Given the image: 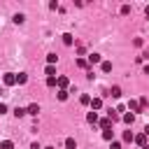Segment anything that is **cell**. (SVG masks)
Returning <instances> with one entry per match:
<instances>
[{
  "mask_svg": "<svg viewBox=\"0 0 149 149\" xmlns=\"http://www.w3.org/2000/svg\"><path fill=\"white\" fill-rule=\"evenodd\" d=\"M14 23H23V14H14Z\"/></svg>",
  "mask_w": 149,
  "mask_h": 149,
  "instance_id": "obj_26",
  "label": "cell"
},
{
  "mask_svg": "<svg viewBox=\"0 0 149 149\" xmlns=\"http://www.w3.org/2000/svg\"><path fill=\"white\" fill-rule=\"evenodd\" d=\"M142 149H149V144H147V147H142Z\"/></svg>",
  "mask_w": 149,
  "mask_h": 149,
  "instance_id": "obj_34",
  "label": "cell"
},
{
  "mask_svg": "<svg viewBox=\"0 0 149 149\" xmlns=\"http://www.w3.org/2000/svg\"><path fill=\"white\" fill-rule=\"evenodd\" d=\"M142 133H144V135H147V137H149V123H147V126H144V130H142Z\"/></svg>",
  "mask_w": 149,
  "mask_h": 149,
  "instance_id": "obj_30",
  "label": "cell"
},
{
  "mask_svg": "<svg viewBox=\"0 0 149 149\" xmlns=\"http://www.w3.org/2000/svg\"><path fill=\"white\" fill-rule=\"evenodd\" d=\"M65 149H77V142H74V137H68V140H65Z\"/></svg>",
  "mask_w": 149,
  "mask_h": 149,
  "instance_id": "obj_14",
  "label": "cell"
},
{
  "mask_svg": "<svg viewBox=\"0 0 149 149\" xmlns=\"http://www.w3.org/2000/svg\"><path fill=\"white\" fill-rule=\"evenodd\" d=\"M102 137H105V140H112V137H114V130H112V128H109V130H102Z\"/></svg>",
  "mask_w": 149,
  "mask_h": 149,
  "instance_id": "obj_20",
  "label": "cell"
},
{
  "mask_svg": "<svg viewBox=\"0 0 149 149\" xmlns=\"http://www.w3.org/2000/svg\"><path fill=\"white\" fill-rule=\"evenodd\" d=\"M44 149H54V147H44Z\"/></svg>",
  "mask_w": 149,
  "mask_h": 149,
  "instance_id": "obj_33",
  "label": "cell"
},
{
  "mask_svg": "<svg viewBox=\"0 0 149 149\" xmlns=\"http://www.w3.org/2000/svg\"><path fill=\"white\" fill-rule=\"evenodd\" d=\"M144 74H149V65H144Z\"/></svg>",
  "mask_w": 149,
  "mask_h": 149,
  "instance_id": "obj_31",
  "label": "cell"
},
{
  "mask_svg": "<svg viewBox=\"0 0 149 149\" xmlns=\"http://www.w3.org/2000/svg\"><path fill=\"white\" fill-rule=\"evenodd\" d=\"M2 149H14V142H12V140H5V142H2Z\"/></svg>",
  "mask_w": 149,
  "mask_h": 149,
  "instance_id": "obj_23",
  "label": "cell"
},
{
  "mask_svg": "<svg viewBox=\"0 0 149 149\" xmlns=\"http://www.w3.org/2000/svg\"><path fill=\"white\" fill-rule=\"evenodd\" d=\"M26 114H28V112H26L23 107H16V109H14V116H16V119H21V116H26Z\"/></svg>",
  "mask_w": 149,
  "mask_h": 149,
  "instance_id": "obj_17",
  "label": "cell"
},
{
  "mask_svg": "<svg viewBox=\"0 0 149 149\" xmlns=\"http://www.w3.org/2000/svg\"><path fill=\"white\" fill-rule=\"evenodd\" d=\"M5 112H7V105H5V102H0V114H5Z\"/></svg>",
  "mask_w": 149,
  "mask_h": 149,
  "instance_id": "obj_29",
  "label": "cell"
},
{
  "mask_svg": "<svg viewBox=\"0 0 149 149\" xmlns=\"http://www.w3.org/2000/svg\"><path fill=\"white\" fill-rule=\"evenodd\" d=\"M133 121H135V114H133V112H126V114H123V123H128V126H130Z\"/></svg>",
  "mask_w": 149,
  "mask_h": 149,
  "instance_id": "obj_10",
  "label": "cell"
},
{
  "mask_svg": "<svg viewBox=\"0 0 149 149\" xmlns=\"http://www.w3.org/2000/svg\"><path fill=\"white\" fill-rule=\"evenodd\" d=\"M26 112H28L30 116H37V112H40V105H37V102H33V105H28V107H26Z\"/></svg>",
  "mask_w": 149,
  "mask_h": 149,
  "instance_id": "obj_5",
  "label": "cell"
},
{
  "mask_svg": "<svg viewBox=\"0 0 149 149\" xmlns=\"http://www.w3.org/2000/svg\"><path fill=\"white\" fill-rule=\"evenodd\" d=\"M68 84H70V81H68V77H58V81H56L58 91H65V88H68Z\"/></svg>",
  "mask_w": 149,
  "mask_h": 149,
  "instance_id": "obj_4",
  "label": "cell"
},
{
  "mask_svg": "<svg viewBox=\"0 0 149 149\" xmlns=\"http://www.w3.org/2000/svg\"><path fill=\"white\" fill-rule=\"evenodd\" d=\"M44 74H47V77H56V68H54V65H47V68H44Z\"/></svg>",
  "mask_w": 149,
  "mask_h": 149,
  "instance_id": "obj_12",
  "label": "cell"
},
{
  "mask_svg": "<svg viewBox=\"0 0 149 149\" xmlns=\"http://www.w3.org/2000/svg\"><path fill=\"white\" fill-rule=\"evenodd\" d=\"M86 121H88V123H98V112H93V109H91V112L86 114Z\"/></svg>",
  "mask_w": 149,
  "mask_h": 149,
  "instance_id": "obj_7",
  "label": "cell"
},
{
  "mask_svg": "<svg viewBox=\"0 0 149 149\" xmlns=\"http://www.w3.org/2000/svg\"><path fill=\"white\" fill-rule=\"evenodd\" d=\"M56 81H58V77H47V86H56Z\"/></svg>",
  "mask_w": 149,
  "mask_h": 149,
  "instance_id": "obj_22",
  "label": "cell"
},
{
  "mask_svg": "<svg viewBox=\"0 0 149 149\" xmlns=\"http://www.w3.org/2000/svg\"><path fill=\"white\" fill-rule=\"evenodd\" d=\"M77 65H79V68H86V70H88V61H86V58H79V61H77Z\"/></svg>",
  "mask_w": 149,
  "mask_h": 149,
  "instance_id": "obj_21",
  "label": "cell"
},
{
  "mask_svg": "<svg viewBox=\"0 0 149 149\" xmlns=\"http://www.w3.org/2000/svg\"><path fill=\"white\" fill-rule=\"evenodd\" d=\"M128 109L135 114V112H142V107H140V100H128Z\"/></svg>",
  "mask_w": 149,
  "mask_h": 149,
  "instance_id": "obj_2",
  "label": "cell"
},
{
  "mask_svg": "<svg viewBox=\"0 0 149 149\" xmlns=\"http://www.w3.org/2000/svg\"><path fill=\"white\" fill-rule=\"evenodd\" d=\"M102 107V100L100 98H91V109H100Z\"/></svg>",
  "mask_w": 149,
  "mask_h": 149,
  "instance_id": "obj_9",
  "label": "cell"
},
{
  "mask_svg": "<svg viewBox=\"0 0 149 149\" xmlns=\"http://www.w3.org/2000/svg\"><path fill=\"white\" fill-rule=\"evenodd\" d=\"M100 128H102V130H109V128H112V119H109V116H105V119L100 121Z\"/></svg>",
  "mask_w": 149,
  "mask_h": 149,
  "instance_id": "obj_8",
  "label": "cell"
},
{
  "mask_svg": "<svg viewBox=\"0 0 149 149\" xmlns=\"http://www.w3.org/2000/svg\"><path fill=\"white\" fill-rule=\"evenodd\" d=\"M79 102H81V105H91V95H86V93H84V95L79 98Z\"/></svg>",
  "mask_w": 149,
  "mask_h": 149,
  "instance_id": "obj_19",
  "label": "cell"
},
{
  "mask_svg": "<svg viewBox=\"0 0 149 149\" xmlns=\"http://www.w3.org/2000/svg\"><path fill=\"white\" fill-rule=\"evenodd\" d=\"M144 14H147V16H149V5H147V7H144Z\"/></svg>",
  "mask_w": 149,
  "mask_h": 149,
  "instance_id": "obj_32",
  "label": "cell"
},
{
  "mask_svg": "<svg viewBox=\"0 0 149 149\" xmlns=\"http://www.w3.org/2000/svg\"><path fill=\"white\" fill-rule=\"evenodd\" d=\"M26 81H28V74L19 72V74H16V84H26Z\"/></svg>",
  "mask_w": 149,
  "mask_h": 149,
  "instance_id": "obj_16",
  "label": "cell"
},
{
  "mask_svg": "<svg viewBox=\"0 0 149 149\" xmlns=\"http://www.w3.org/2000/svg\"><path fill=\"white\" fill-rule=\"evenodd\" d=\"M100 68H102V72H112V63H109V61H102Z\"/></svg>",
  "mask_w": 149,
  "mask_h": 149,
  "instance_id": "obj_15",
  "label": "cell"
},
{
  "mask_svg": "<svg viewBox=\"0 0 149 149\" xmlns=\"http://www.w3.org/2000/svg\"><path fill=\"white\" fill-rule=\"evenodd\" d=\"M123 142H135V135H133V130H123Z\"/></svg>",
  "mask_w": 149,
  "mask_h": 149,
  "instance_id": "obj_11",
  "label": "cell"
},
{
  "mask_svg": "<svg viewBox=\"0 0 149 149\" xmlns=\"http://www.w3.org/2000/svg\"><path fill=\"white\" fill-rule=\"evenodd\" d=\"M56 95H58V100H68V91H58Z\"/></svg>",
  "mask_w": 149,
  "mask_h": 149,
  "instance_id": "obj_25",
  "label": "cell"
},
{
  "mask_svg": "<svg viewBox=\"0 0 149 149\" xmlns=\"http://www.w3.org/2000/svg\"><path fill=\"white\" fill-rule=\"evenodd\" d=\"M47 63L54 65V63H56V54H49V56H47Z\"/></svg>",
  "mask_w": 149,
  "mask_h": 149,
  "instance_id": "obj_24",
  "label": "cell"
},
{
  "mask_svg": "<svg viewBox=\"0 0 149 149\" xmlns=\"http://www.w3.org/2000/svg\"><path fill=\"white\" fill-rule=\"evenodd\" d=\"M135 144H140V147H147V135H144V133L135 135Z\"/></svg>",
  "mask_w": 149,
  "mask_h": 149,
  "instance_id": "obj_6",
  "label": "cell"
},
{
  "mask_svg": "<svg viewBox=\"0 0 149 149\" xmlns=\"http://www.w3.org/2000/svg\"><path fill=\"white\" fill-rule=\"evenodd\" d=\"M88 65H95V63H102V58H100V54H88Z\"/></svg>",
  "mask_w": 149,
  "mask_h": 149,
  "instance_id": "obj_3",
  "label": "cell"
},
{
  "mask_svg": "<svg viewBox=\"0 0 149 149\" xmlns=\"http://www.w3.org/2000/svg\"><path fill=\"white\" fill-rule=\"evenodd\" d=\"M109 95H112V98H121V88H119V86H112V88H109Z\"/></svg>",
  "mask_w": 149,
  "mask_h": 149,
  "instance_id": "obj_13",
  "label": "cell"
},
{
  "mask_svg": "<svg viewBox=\"0 0 149 149\" xmlns=\"http://www.w3.org/2000/svg\"><path fill=\"white\" fill-rule=\"evenodd\" d=\"M109 149H121V142H116V140H112V147Z\"/></svg>",
  "mask_w": 149,
  "mask_h": 149,
  "instance_id": "obj_28",
  "label": "cell"
},
{
  "mask_svg": "<svg viewBox=\"0 0 149 149\" xmlns=\"http://www.w3.org/2000/svg\"><path fill=\"white\" fill-rule=\"evenodd\" d=\"M2 81H5V86H14L16 84V74L14 72H7V74H2Z\"/></svg>",
  "mask_w": 149,
  "mask_h": 149,
  "instance_id": "obj_1",
  "label": "cell"
},
{
  "mask_svg": "<svg viewBox=\"0 0 149 149\" xmlns=\"http://www.w3.org/2000/svg\"><path fill=\"white\" fill-rule=\"evenodd\" d=\"M121 14H130V5H123L121 7Z\"/></svg>",
  "mask_w": 149,
  "mask_h": 149,
  "instance_id": "obj_27",
  "label": "cell"
},
{
  "mask_svg": "<svg viewBox=\"0 0 149 149\" xmlns=\"http://www.w3.org/2000/svg\"><path fill=\"white\" fill-rule=\"evenodd\" d=\"M72 42H74V40H72V35H70V33H65V35H63V44H68V47H70Z\"/></svg>",
  "mask_w": 149,
  "mask_h": 149,
  "instance_id": "obj_18",
  "label": "cell"
}]
</instances>
